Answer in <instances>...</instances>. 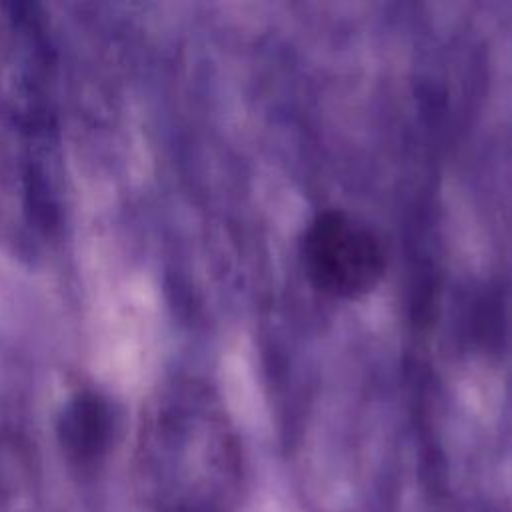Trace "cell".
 I'll return each mask as SVG.
<instances>
[{"instance_id": "cell-3", "label": "cell", "mask_w": 512, "mask_h": 512, "mask_svg": "<svg viewBox=\"0 0 512 512\" xmlns=\"http://www.w3.org/2000/svg\"><path fill=\"white\" fill-rule=\"evenodd\" d=\"M112 430L110 406L90 392L72 398L58 420L60 444L76 462H92L102 456L110 444Z\"/></svg>"}, {"instance_id": "cell-1", "label": "cell", "mask_w": 512, "mask_h": 512, "mask_svg": "<svg viewBox=\"0 0 512 512\" xmlns=\"http://www.w3.org/2000/svg\"><path fill=\"white\" fill-rule=\"evenodd\" d=\"M136 492L152 512H234L244 458L228 416L204 396L162 410L140 442Z\"/></svg>"}, {"instance_id": "cell-2", "label": "cell", "mask_w": 512, "mask_h": 512, "mask_svg": "<svg viewBox=\"0 0 512 512\" xmlns=\"http://www.w3.org/2000/svg\"><path fill=\"white\" fill-rule=\"evenodd\" d=\"M300 260L314 290L340 300L370 294L388 270V248L360 216L326 208L312 216L300 238Z\"/></svg>"}]
</instances>
